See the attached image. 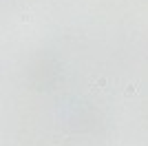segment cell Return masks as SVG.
I'll use <instances>...</instances> for the list:
<instances>
[{
	"mask_svg": "<svg viewBox=\"0 0 148 146\" xmlns=\"http://www.w3.org/2000/svg\"><path fill=\"white\" fill-rule=\"evenodd\" d=\"M133 93H137V86H135V84H130V86H128V91H126V95H133Z\"/></svg>",
	"mask_w": 148,
	"mask_h": 146,
	"instance_id": "1",
	"label": "cell"
}]
</instances>
